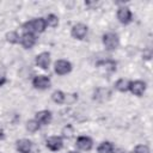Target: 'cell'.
Returning <instances> with one entry per match:
<instances>
[{
    "mask_svg": "<svg viewBox=\"0 0 153 153\" xmlns=\"http://www.w3.org/2000/svg\"><path fill=\"white\" fill-rule=\"evenodd\" d=\"M45 24H47V27H56L59 25V17L54 13H49L45 18Z\"/></svg>",
    "mask_w": 153,
    "mask_h": 153,
    "instance_id": "obj_20",
    "label": "cell"
},
{
    "mask_svg": "<svg viewBox=\"0 0 153 153\" xmlns=\"http://www.w3.org/2000/svg\"><path fill=\"white\" fill-rule=\"evenodd\" d=\"M134 153H151V149L147 145H137L134 148Z\"/></svg>",
    "mask_w": 153,
    "mask_h": 153,
    "instance_id": "obj_23",
    "label": "cell"
},
{
    "mask_svg": "<svg viewBox=\"0 0 153 153\" xmlns=\"http://www.w3.org/2000/svg\"><path fill=\"white\" fill-rule=\"evenodd\" d=\"M6 81H7L6 76L5 75H0V86H2L4 84H6Z\"/></svg>",
    "mask_w": 153,
    "mask_h": 153,
    "instance_id": "obj_25",
    "label": "cell"
},
{
    "mask_svg": "<svg viewBox=\"0 0 153 153\" xmlns=\"http://www.w3.org/2000/svg\"><path fill=\"white\" fill-rule=\"evenodd\" d=\"M19 43L22 44V47L24 49H31L36 43H37V36L35 33H30V32H24L20 36V41Z\"/></svg>",
    "mask_w": 153,
    "mask_h": 153,
    "instance_id": "obj_10",
    "label": "cell"
},
{
    "mask_svg": "<svg viewBox=\"0 0 153 153\" xmlns=\"http://www.w3.org/2000/svg\"><path fill=\"white\" fill-rule=\"evenodd\" d=\"M75 145H76V147L79 149L88 152V151H91L93 148V140H92V137H90L87 135H80V136L76 137Z\"/></svg>",
    "mask_w": 153,
    "mask_h": 153,
    "instance_id": "obj_9",
    "label": "cell"
},
{
    "mask_svg": "<svg viewBox=\"0 0 153 153\" xmlns=\"http://www.w3.org/2000/svg\"><path fill=\"white\" fill-rule=\"evenodd\" d=\"M116 148L111 141H103L97 147V153H115Z\"/></svg>",
    "mask_w": 153,
    "mask_h": 153,
    "instance_id": "obj_15",
    "label": "cell"
},
{
    "mask_svg": "<svg viewBox=\"0 0 153 153\" xmlns=\"http://www.w3.org/2000/svg\"><path fill=\"white\" fill-rule=\"evenodd\" d=\"M32 86L37 90H48L50 86H51V80L48 75H43V74H39V75H35L32 78V81H31Z\"/></svg>",
    "mask_w": 153,
    "mask_h": 153,
    "instance_id": "obj_5",
    "label": "cell"
},
{
    "mask_svg": "<svg viewBox=\"0 0 153 153\" xmlns=\"http://www.w3.org/2000/svg\"><path fill=\"white\" fill-rule=\"evenodd\" d=\"M4 137H5V133H4V129H2L1 127H0V139L2 140Z\"/></svg>",
    "mask_w": 153,
    "mask_h": 153,
    "instance_id": "obj_26",
    "label": "cell"
},
{
    "mask_svg": "<svg viewBox=\"0 0 153 153\" xmlns=\"http://www.w3.org/2000/svg\"><path fill=\"white\" fill-rule=\"evenodd\" d=\"M110 91L108 88H104V87H98L97 90H94V93H93V99L94 100H98V102H103L105 99L109 98L110 96Z\"/></svg>",
    "mask_w": 153,
    "mask_h": 153,
    "instance_id": "obj_16",
    "label": "cell"
},
{
    "mask_svg": "<svg viewBox=\"0 0 153 153\" xmlns=\"http://www.w3.org/2000/svg\"><path fill=\"white\" fill-rule=\"evenodd\" d=\"M142 57H143L145 60H151V57H152L151 50H149V49H147L146 51H143V54H142Z\"/></svg>",
    "mask_w": 153,
    "mask_h": 153,
    "instance_id": "obj_24",
    "label": "cell"
},
{
    "mask_svg": "<svg viewBox=\"0 0 153 153\" xmlns=\"http://www.w3.org/2000/svg\"><path fill=\"white\" fill-rule=\"evenodd\" d=\"M129 82H130V80H128V79H124V78H121V79H118L116 82H115V88L118 91V92H122V93H124V92H128L129 91Z\"/></svg>",
    "mask_w": 153,
    "mask_h": 153,
    "instance_id": "obj_17",
    "label": "cell"
},
{
    "mask_svg": "<svg viewBox=\"0 0 153 153\" xmlns=\"http://www.w3.org/2000/svg\"><path fill=\"white\" fill-rule=\"evenodd\" d=\"M73 135H74V128H73L71 124H67V126H65V127L62 128V130H61V136H62L63 139H71Z\"/></svg>",
    "mask_w": 153,
    "mask_h": 153,
    "instance_id": "obj_22",
    "label": "cell"
},
{
    "mask_svg": "<svg viewBox=\"0 0 153 153\" xmlns=\"http://www.w3.org/2000/svg\"><path fill=\"white\" fill-rule=\"evenodd\" d=\"M30 153H31V152H30Z\"/></svg>",
    "mask_w": 153,
    "mask_h": 153,
    "instance_id": "obj_28",
    "label": "cell"
},
{
    "mask_svg": "<svg viewBox=\"0 0 153 153\" xmlns=\"http://www.w3.org/2000/svg\"><path fill=\"white\" fill-rule=\"evenodd\" d=\"M50 61H51L50 53H48V51H42L38 55H36V57H35L36 65L42 69H48L49 65H50Z\"/></svg>",
    "mask_w": 153,
    "mask_h": 153,
    "instance_id": "obj_12",
    "label": "cell"
},
{
    "mask_svg": "<svg viewBox=\"0 0 153 153\" xmlns=\"http://www.w3.org/2000/svg\"><path fill=\"white\" fill-rule=\"evenodd\" d=\"M45 146L51 152H57L63 147V137L61 135H53L45 140Z\"/></svg>",
    "mask_w": 153,
    "mask_h": 153,
    "instance_id": "obj_6",
    "label": "cell"
},
{
    "mask_svg": "<svg viewBox=\"0 0 153 153\" xmlns=\"http://www.w3.org/2000/svg\"><path fill=\"white\" fill-rule=\"evenodd\" d=\"M33 143L29 139H19L16 141V149L19 153H30L32 151Z\"/></svg>",
    "mask_w": 153,
    "mask_h": 153,
    "instance_id": "obj_13",
    "label": "cell"
},
{
    "mask_svg": "<svg viewBox=\"0 0 153 153\" xmlns=\"http://www.w3.org/2000/svg\"><path fill=\"white\" fill-rule=\"evenodd\" d=\"M51 100L56 104H63L66 102V93L61 90H55L51 93Z\"/></svg>",
    "mask_w": 153,
    "mask_h": 153,
    "instance_id": "obj_18",
    "label": "cell"
},
{
    "mask_svg": "<svg viewBox=\"0 0 153 153\" xmlns=\"http://www.w3.org/2000/svg\"><path fill=\"white\" fill-rule=\"evenodd\" d=\"M146 88H147V84L142 80H134L129 82V91L136 97H141L145 93Z\"/></svg>",
    "mask_w": 153,
    "mask_h": 153,
    "instance_id": "obj_8",
    "label": "cell"
},
{
    "mask_svg": "<svg viewBox=\"0 0 153 153\" xmlns=\"http://www.w3.org/2000/svg\"><path fill=\"white\" fill-rule=\"evenodd\" d=\"M97 67H103L105 68V71L108 72H115L116 68H117V62L111 60V59H108V60H100L96 63Z\"/></svg>",
    "mask_w": 153,
    "mask_h": 153,
    "instance_id": "obj_14",
    "label": "cell"
},
{
    "mask_svg": "<svg viewBox=\"0 0 153 153\" xmlns=\"http://www.w3.org/2000/svg\"><path fill=\"white\" fill-rule=\"evenodd\" d=\"M116 17H117L118 22L121 24H123V25H128V24H130L133 22V12L128 6H124V5L118 7Z\"/></svg>",
    "mask_w": 153,
    "mask_h": 153,
    "instance_id": "obj_3",
    "label": "cell"
},
{
    "mask_svg": "<svg viewBox=\"0 0 153 153\" xmlns=\"http://www.w3.org/2000/svg\"><path fill=\"white\" fill-rule=\"evenodd\" d=\"M5 38H6V41H7L10 44H17V43H19V41H20V36L18 35L17 31H8V32L5 35Z\"/></svg>",
    "mask_w": 153,
    "mask_h": 153,
    "instance_id": "obj_21",
    "label": "cell"
},
{
    "mask_svg": "<svg viewBox=\"0 0 153 153\" xmlns=\"http://www.w3.org/2000/svg\"><path fill=\"white\" fill-rule=\"evenodd\" d=\"M102 42L106 50H115L120 45V37L116 32H105L102 36Z\"/></svg>",
    "mask_w": 153,
    "mask_h": 153,
    "instance_id": "obj_2",
    "label": "cell"
},
{
    "mask_svg": "<svg viewBox=\"0 0 153 153\" xmlns=\"http://www.w3.org/2000/svg\"><path fill=\"white\" fill-rule=\"evenodd\" d=\"M24 32H30V33H42L45 31L47 29V24H45V19L43 17H38V18H33L31 20L25 22L22 25Z\"/></svg>",
    "mask_w": 153,
    "mask_h": 153,
    "instance_id": "obj_1",
    "label": "cell"
},
{
    "mask_svg": "<svg viewBox=\"0 0 153 153\" xmlns=\"http://www.w3.org/2000/svg\"><path fill=\"white\" fill-rule=\"evenodd\" d=\"M87 32H88V27L84 23H76L71 29V36L75 39H79V41L84 39L86 37Z\"/></svg>",
    "mask_w": 153,
    "mask_h": 153,
    "instance_id": "obj_7",
    "label": "cell"
},
{
    "mask_svg": "<svg viewBox=\"0 0 153 153\" xmlns=\"http://www.w3.org/2000/svg\"><path fill=\"white\" fill-rule=\"evenodd\" d=\"M68 153H79V152H76V151H69Z\"/></svg>",
    "mask_w": 153,
    "mask_h": 153,
    "instance_id": "obj_27",
    "label": "cell"
},
{
    "mask_svg": "<svg viewBox=\"0 0 153 153\" xmlns=\"http://www.w3.org/2000/svg\"><path fill=\"white\" fill-rule=\"evenodd\" d=\"M39 128H41V126H39V123H38L35 118L29 120V121H26V123H25V129H26L29 133H36V131L39 130Z\"/></svg>",
    "mask_w": 153,
    "mask_h": 153,
    "instance_id": "obj_19",
    "label": "cell"
},
{
    "mask_svg": "<svg viewBox=\"0 0 153 153\" xmlns=\"http://www.w3.org/2000/svg\"><path fill=\"white\" fill-rule=\"evenodd\" d=\"M72 69H73V66L68 60L60 59L54 63V72L57 75H67L72 72Z\"/></svg>",
    "mask_w": 153,
    "mask_h": 153,
    "instance_id": "obj_4",
    "label": "cell"
},
{
    "mask_svg": "<svg viewBox=\"0 0 153 153\" xmlns=\"http://www.w3.org/2000/svg\"><path fill=\"white\" fill-rule=\"evenodd\" d=\"M35 120L39 126H48L53 120V114L50 110H39L35 114Z\"/></svg>",
    "mask_w": 153,
    "mask_h": 153,
    "instance_id": "obj_11",
    "label": "cell"
}]
</instances>
